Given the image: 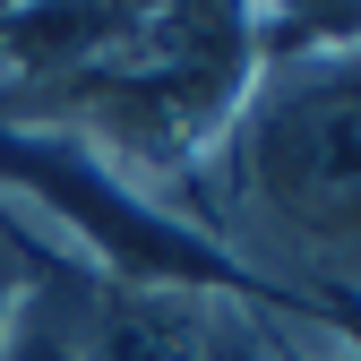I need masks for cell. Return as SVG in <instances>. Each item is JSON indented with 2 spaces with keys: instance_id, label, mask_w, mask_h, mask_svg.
<instances>
[{
  "instance_id": "7a4b0ae2",
  "label": "cell",
  "mask_w": 361,
  "mask_h": 361,
  "mask_svg": "<svg viewBox=\"0 0 361 361\" xmlns=\"http://www.w3.org/2000/svg\"><path fill=\"white\" fill-rule=\"evenodd\" d=\"M78 361H207V293L104 276L78 293Z\"/></svg>"
},
{
  "instance_id": "277c9868",
  "label": "cell",
  "mask_w": 361,
  "mask_h": 361,
  "mask_svg": "<svg viewBox=\"0 0 361 361\" xmlns=\"http://www.w3.org/2000/svg\"><path fill=\"white\" fill-rule=\"evenodd\" d=\"M26 284H35V258L9 241V224H0V327L18 319V301H26Z\"/></svg>"
},
{
  "instance_id": "6da1fadb",
  "label": "cell",
  "mask_w": 361,
  "mask_h": 361,
  "mask_svg": "<svg viewBox=\"0 0 361 361\" xmlns=\"http://www.w3.org/2000/svg\"><path fill=\"white\" fill-rule=\"evenodd\" d=\"M293 310L361 301V35L258 52L241 104L164 190Z\"/></svg>"
},
{
  "instance_id": "3957f363",
  "label": "cell",
  "mask_w": 361,
  "mask_h": 361,
  "mask_svg": "<svg viewBox=\"0 0 361 361\" xmlns=\"http://www.w3.org/2000/svg\"><path fill=\"white\" fill-rule=\"evenodd\" d=\"M0 361H78V293L52 284V276H35L26 301H18V319L0 327Z\"/></svg>"
}]
</instances>
